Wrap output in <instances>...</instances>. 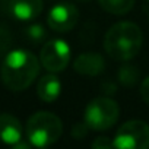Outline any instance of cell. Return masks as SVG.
Wrapping results in <instances>:
<instances>
[{
  "label": "cell",
  "instance_id": "cell-14",
  "mask_svg": "<svg viewBox=\"0 0 149 149\" xmlns=\"http://www.w3.org/2000/svg\"><path fill=\"white\" fill-rule=\"evenodd\" d=\"M25 35L26 38L34 42V44H41L42 41L47 40V31L41 24H32L25 29Z\"/></svg>",
  "mask_w": 149,
  "mask_h": 149
},
{
  "label": "cell",
  "instance_id": "cell-4",
  "mask_svg": "<svg viewBox=\"0 0 149 149\" xmlns=\"http://www.w3.org/2000/svg\"><path fill=\"white\" fill-rule=\"evenodd\" d=\"M120 108L117 102L108 97L94 98L85 110V123L91 130H107L118 120Z\"/></svg>",
  "mask_w": 149,
  "mask_h": 149
},
{
  "label": "cell",
  "instance_id": "cell-1",
  "mask_svg": "<svg viewBox=\"0 0 149 149\" xmlns=\"http://www.w3.org/2000/svg\"><path fill=\"white\" fill-rule=\"evenodd\" d=\"M40 60L31 51L18 48L6 53L2 63V82L13 92L25 91L38 76Z\"/></svg>",
  "mask_w": 149,
  "mask_h": 149
},
{
  "label": "cell",
  "instance_id": "cell-9",
  "mask_svg": "<svg viewBox=\"0 0 149 149\" xmlns=\"http://www.w3.org/2000/svg\"><path fill=\"white\" fill-rule=\"evenodd\" d=\"M105 61L100 53H82L76 57L73 63L74 72H78L84 76H98L100 73L104 72Z\"/></svg>",
  "mask_w": 149,
  "mask_h": 149
},
{
  "label": "cell",
  "instance_id": "cell-6",
  "mask_svg": "<svg viewBox=\"0 0 149 149\" xmlns=\"http://www.w3.org/2000/svg\"><path fill=\"white\" fill-rule=\"evenodd\" d=\"M70 61V47L63 40L47 41L40 53V63L48 72H61Z\"/></svg>",
  "mask_w": 149,
  "mask_h": 149
},
{
  "label": "cell",
  "instance_id": "cell-2",
  "mask_svg": "<svg viewBox=\"0 0 149 149\" xmlns=\"http://www.w3.org/2000/svg\"><path fill=\"white\" fill-rule=\"evenodd\" d=\"M143 35L140 28L133 22H118L113 25L104 38L107 54L117 61H127L140 51Z\"/></svg>",
  "mask_w": 149,
  "mask_h": 149
},
{
  "label": "cell",
  "instance_id": "cell-8",
  "mask_svg": "<svg viewBox=\"0 0 149 149\" xmlns=\"http://www.w3.org/2000/svg\"><path fill=\"white\" fill-rule=\"evenodd\" d=\"M8 10L15 19L28 22L42 12V0H9Z\"/></svg>",
  "mask_w": 149,
  "mask_h": 149
},
{
  "label": "cell",
  "instance_id": "cell-7",
  "mask_svg": "<svg viewBox=\"0 0 149 149\" xmlns=\"http://www.w3.org/2000/svg\"><path fill=\"white\" fill-rule=\"evenodd\" d=\"M78 21H79L78 8L67 2L57 3L56 6H53L50 9V12L47 15V24L56 32L72 31L78 25Z\"/></svg>",
  "mask_w": 149,
  "mask_h": 149
},
{
  "label": "cell",
  "instance_id": "cell-10",
  "mask_svg": "<svg viewBox=\"0 0 149 149\" xmlns=\"http://www.w3.org/2000/svg\"><path fill=\"white\" fill-rule=\"evenodd\" d=\"M0 140L10 146L22 140V126L15 116L8 113L0 114Z\"/></svg>",
  "mask_w": 149,
  "mask_h": 149
},
{
  "label": "cell",
  "instance_id": "cell-3",
  "mask_svg": "<svg viewBox=\"0 0 149 149\" xmlns=\"http://www.w3.org/2000/svg\"><path fill=\"white\" fill-rule=\"evenodd\" d=\"M63 133L61 120L48 111L32 114L26 123V137L32 146L45 148L56 143Z\"/></svg>",
  "mask_w": 149,
  "mask_h": 149
},
{
  "label": "cell",
  "instance_id": "cell-12",
  "mask_svg": "<svg viewBox=\"0 0 149 149\" xmlns=\"http://www.w3.org/2000/svg\"><path fill=\"white\" fill-rule=\"evenodd\" d=\"M98 3L111 15H124L132 10L134 0H98Z\"/></svg>",
  "mask_w": 149,
  "mask_h": 149
},
{
  "label": "cell",
  "instance_id": "cell-5",
  "mask_svg": "<svg viewBox=\"0 0 149 149\" xmlns=\"http://www.w3.org/2000/svg\"><path fill=\"white\" fill-rule=\"evenodd\" d=\"M113 146L120 149H148L149 124L142 120L126 121L117 130L113 140Z\"/></svg>",
  "mask_w": 149,
  "mask_h": 149
},
{
  "label": "cell",
  "instance_id": "cell-20",
  "mask_svg": "<svg viewBox=\"0 0 149 149\" xmlns=\"http://www.w3.org/2000/svg\"><path fill=\"white\" fill-rule=\"evenodd\" d=\"M82 2H86V0H82Z\"/></svg>",
  "mask_w": 149,
  "mask_h": 149
},
{
  "label": "cell",
  "instance_id": "cell-17",
  "mask_svg": "<svg viewBox=\"0 0 149 149\" xmlns=\"http://www.w3.org/2000/svg\"><path fill=\"white\" fill-rule=\"evenodd\" d=\"M101 89H102V92H104L105 95H113V94L117 92V85L114 84V81L105 79V81H102V84H101Z\"/></svg>",
  "mask_w": 149,
  "mask_h": 149
},
{
  "label": "cell",
  "instance_id": "cell-18",
  "mask_svg": "<svg viewBox=\"0 0 149 149\" xmlns=\"http://www.w3.org/2000/svg\"><path fill=\"white\" fill-rule=\"evenodd\" d=\"M113 146V140H110L108 137L102 136V137H97L94 142H92V148L95 149H107V148H111Z\"/></svg>",
  "mask_w": 149,
  "mask_h": 149
},
{
  "label": "cell",
  "instance_id": "cell-19",
  "mask_svg": "<svg viewBox=\"0 0 149 149\" xmlns=\"http://www.w3.org/2000/svg\"><path fill=\"white\" fill-rule=\"evenodd\" d=\"M140 95H142L143 101L146 104H149V76L146 79H143V82L140 84Z\"/></svg>",
  "mask_w": 149,
  "mask_h": 149
},
{
  "label": "cell",
  "instance_id": "cell-11",
  "mask_svg": "<svg viewBox=\"0 0 149 149\" xmlns=\"http://www.w3.org/2000/svg\"><path fill=\"white\" fill-rule=\"evenodd\" d=\"M61 92V84L56 74H45L37 85V94L44 102H54Z\"/></svg>",
  "mask_w": 149,
  "mask_h": 149
},
{
  "label": "cell",
  "instance_id": "cell-16",
  "mask_svg": "<svg viewBox=\"0 0 149 149\" xmlns=\"http://www.w3.org/2000/svg\"><path fill=\"white\" fill-rule=\"evenodd\" d=\"M10 32L9 29L0 26V54H5L10 45Z\"/></svg>",
  "mask_w": 149,
  "mask_h": 149
},
{
  "label": "cell",
  "instance_id": "cell-13",
  "mask_svg": "<svg viewBox=\"0 0 149 149\" xmlns=\"http://www.w3.org/2000/svg\"><path fill=\"white\" fill-rule=\"evenodd\" d=\"M139 78H140V72L133 64H124V66H121L118 69L117 79L124 86H134L137 84Z\"/></svg>",
  "mask_w": 149,
  "mask_h": 149
},
{
  "label": "cell",
  "instance_id": "cell-15",
  "mask_svg": "<svg viewBox=\"0 0 149 149\" xmlns=\"http://www.w3.org/2000/svg\"><path fill=\"white\" fill-rule=\"evenodd\" d=\"M91 129L88 127V124L84 121V123H76V124H73V127H72V137L73 139H84V137H86V134H88V132H89Z\"/></svg>",
  "mask_w": 149,
  "mask_h": 149
}]
</instances>
